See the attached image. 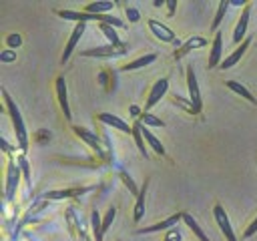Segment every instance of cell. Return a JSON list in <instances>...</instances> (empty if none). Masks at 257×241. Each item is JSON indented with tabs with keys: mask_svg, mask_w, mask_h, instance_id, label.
Returning <instances> with one entry per match:
<instances>
[{
	"mask_svg": "<svg viewBox=\"0 0 257 241\" xmlns=\"http://www.w3.org/2000/svg\"><path fill=\"white\" fill-rule=\"evenodd\" d=\"M2 96H4V104H6V110L12 118V125H14V135H16V141H18V147L20 151L24 153L28 149V133H26V127H24V120H22V114L18 110V106L14 104L12 96L8 94L6 88H2Z\"/></svg>",
	"mask_w": 257,
	"mask_h": 241,
	"instance_id": "cell-1",
	"label": "cell"
},
{
	"mask_svg": "<svg viewBox=\"0 0 257 241\" xmlns=\"http://www.w3.org/2000/svg\"><path fill=\"white\" fill-rule=\"evenodd\" d=\"M128 52V46L126 44H104V46H96V48H86L82 50L80 54L82 56H94V58H112V56H122Z\"/></svg>",
	"mask_w": 257,
	"mask_h": 241,
	"instance_id": "cell-2",
	"label": "cell"
},
{
	"mask_svg": "<svg viewBox=\"0 0 257 241\" xmlns=\"http://www.w3.org/2000/svg\"><path fill=\"white\" fill-rule=\"evenodd\" d=\"M20 175H22V171H20L18 163L16 161H8V165H6V201L14 199L16 189L20 185Z\"/></svg>",
	"mask_w": 257,
	"mask_h": 241,
	"instance_id": "cell-3",
	"label": "cell"
},
{
	"mask_svg": "<svg viewBox=\"0 0 257 241\" xmlns=\"http://www.w3.org/2000/svg\"><path fill=\"white\" fill-rule=\"evenodd\" d=\"M167 90H169V80L167 78H159V80H155V84L151 86V90H149V96H147V100H145V112H149L165 94H167Z\"/></svg>",
	"mask_w": 257,
	"mask_h": 241,
	"instance_id": "cell-4",
	"label": "cell"
},
{
	"mask_svg": "<svg viewBox=\"0 0 257 241\" xmlns=\"http://www.w3.org/2000/svg\"><path fill=\"white\" fill-rule=\"evenodd\" d=\"M213 215H215V221H217L221 233L225 235V239L227 241H239L237 235H235V231H233V227H231V221H229V217H227V213H225V209L221 205H215L213 207Z\"/></svg>",
	"mask_w": 257,
	"mask_h": 241,
	"instance_id": "cell-5",
	"label": "cell"
},
{
	"mask_svg": "<svg viewBox=\"0 0 257 241\" xmlns=\"http://www.w3.org/2000/svg\"><path fill=\"white\" fill-rule=\"evenodd\" d=\"M84 30H86V22H78V24H74V28H72V32H70V36H68V40H66L64 52H62V56H60V62H62V64H64V62L70 58V54L74 52V48H76L78 40L82 38Z\"/></svg>",
	"mask_w": 257,
	"mask_h": 241,
	"instance_id": "cell-6",
	"label": "cell"
},
{
	"mask_svg": "<svg viewBox=\"0 0 257 241\" xmlns=\"http://www.w3.org/2000/svg\"><path fill=\"white\" fill-rule=\"evenodd\" d=\"M187 86H189V100L193 102V106L199 112L203 108V102H201V90H199V84H197V76H195L193 66L187 68Z\"/></svg>",
	"mask_w": 257,
	"mask_h": 241,
	"instance_id": "cell-7",
	"label": "cell"
},
{
	"mask_svg": "<svg viewBox=\"0 0 257 241\" xmlns=\"http://www.w3.org/2000/svg\"><path fill=\"white\" fill-rule=\"evenodd\" d=\"M207 44H209V42H207V38H203V36H191L189 40H185V42H183V44H181V46L175 50V54H173V56H175L177 60H181V58H183L185 54H189L191 50L205 48Z\"/></svg>",
	"mask_w": 257,
	"mask_h": 241,
	"instance_id": "cell-8",
	"label": "cell"
},
{
	"mask_svg": "<svg viewBox=\"0 0 257 241\" xmlns=\"http://www.w3.org/2000/svg\"><path fill=\"white\" fill-rule=\"evenodd\" d=\"M96 118L100 120V123H104L106 127H112V129H116V131H120V133H133V125H126L120 116H116V114H110V112H98L96 114Z\"/></svg>",
	"mask_w": 257,
	"mask_h": 241,
	"instance_id": "cell-9",
	"label": "cell"
},
{
	"mask_svg": "<svg viewBox=\"0 0 257 241\" xmlns=\"http://www.w3.org/2000/svg\"><path fill=\"white\" fill-rule=\"evenodd\" d=\"M183 219V213H175V215H171V217H167V219H163V221H159V223H153V225H149V227H143V229H139L137 233H157V231H167V229H173V225H177L179 221Z\"/></svg>",
	"mask_w": 257,
	"mask_h": 241,
	"instance_id": "cell-10",
	"label": "cell"
},
{
	"mask_svg": "<svg viewBox=\"0 0 257 241\" xmlns=\"http://www.w3.org/2000/svg\"><path fill=\"white\" fill-rule=\"evenodd\" d=\"M149 28H151V32H153L159 40H163V42H177L175 32H173L169 26H165L163 22H159V20H149Z\"/></svg>",
	"mask_w": 257,
	"mask_h": 241,
	"instance_id": "cell-11",
	"label": "cell"
},
{
	"mask_svg": "<svg viewBox=\"0 0 257 241\" xmlns=\"http://www.w3.org/2000/svg\"><path fill=\"white\" fill-rule=\"evenodd\" d=\"M56 96H58V104L64 112V118L70 120V106H68V90H66V80L62 76L56 78Z\"/></svg>",
	"mask_w": 257,
	"mask_h": 241,
	"instance_id": "cell-12",
	"label": "cell"
},
{
	"mask_svg": "<svg viewBox=\"0 0 257 241\" xmlns=\"http://www.w3.org/2000/svg\"><path fill=\"white\" fill-rule=\"evenodd\" d=\"M221 54H223V34L215 32V38H213V44H211V54H209V68L221 66V62H223Z\"/></svg>",
	"mask_w": 257,
	"mask_h": 241,
	"instance_id": "cell-13",
	"label": "cell"
},
{
	"mask_svg": "<svg viewBox=\"0 0 257 241\" xmlns=\"http://www.w3.org/2000/svg\"><path fill=\"white\" fill-rule=\"evenodd\" d=\"M249 44H251V38H245V40H243V42H241V44H239V46H237V48H235V50H233L229 56H225V58H223L221 68H223V70H227V68H231L233 64H237V62L241 60V56L247 52Z\"/></svg>",
	"mask_w": 257,
	"mask_h": 241,
	"instance_id": "cell-14",
	"label": "cell"
},
{
	"mask_svg": "<svg viewBox=\"0 0 257 241\" xmlns=\"http://www.w3.org/2000/svg\"><path fill=\"white\" fill-rule=\"evenodd\" d=\"M72 131H74V135H76L78 139H82L92 151H96V155H102V147H100V141H98L96 135H92V133L86 131L84 127H72Z\"/></svg>",
	"mask_w": 257,
	"mask_h": 241,
	"instance_id": "cell-15",
	"label": "cell"
},
{
	"mask_svg": "<svg viewBox=\"0 0 257 241\" xmlns=\"http://www.w3.org/2000/svg\"><path fill=\"white\" fill-rule=\"evenodd\" d=\"M249 8H251V4L245 6V10L241 12V18L237 20V26H235V30H233V42H235V44H239V42L245 40L247 24H249Z\"/></svg>",
	"mask_w": 257,
	"mask_h": 241,
	"instance_id": "cell-16",
	"label": "cell"
},
{
	"mask_svg": "<svg viewBox=\"0 0 257 241\" xmlns=\"http://www.w3.org/2000/svg\"><path fill=\"white\" fill-rule=\"evenodd\" d=\"M147 187H149V179H145V183H143V187H141V191H139V195H137L135 207H133V219H135V223H139V221L143 219V215H145V197H147Z\"/></svg>",
	"mask_w": 257,
	"mask_h": 241,
	"instance_id": "cell-17",
	"label": "cell"
},
{
	"mask_svg": "<svg viewBox=\"0 0 257 241\" xmlns=\"http://www.w3.org/2000/svg\"><path fill=\"white\" fill-rule=\"evenodd\" d=\"M225 86H227V88H231L235 94L243 96L245 100H249L251 104H257V98H255V96L251 94V90H249L247 86H243L241 82H237V80H227V82H225Z\"/></svg>",
	"mask_w": 257,
	"mask_h": 241,
	"instance_id": "cell-18",
	"label": "cell"
},
{
	"mask_svg": "<svg viewBox=\"0 0 257 241\" xmlns=\"http://www.w3.org/2000/svg\"><path fill=\"white\" fill-rule=\"evenodd\" d=\"M133 139H135V145H137V149H139V153L147 159L149 157V153H147V145H145V137H143V125L137 120L135 125H133Z\"/></svg>",
	"mask_w": 257,
	"mask_h": 241,
	"instance_id": "cell-19",
	"label": "cell"
},
{
	"mask_svg": "<svg viewBox=\"0 0 257 241\" xmlns=\"http://www.w3.org/2000/svg\"><path fill=\"white\" fill-rule=\"evenodd\" d=\"M155 60H157V54H145V56H141V58H137V60H133V62H128V64H124V66H120V70H122V72L137 70V68H143V66H147V64H153Z\"/></svg>",
	"mask_w": 257,
	"mask_h": 241,
	"instance_id": "cell-20",
	"label": "cell"
},
{
	"mask_svg": "<svg viewBox=\"0 0 257 241\" xmlns=\"http://www.w3.org/2000/svg\"><path fill=\"white\" fill-rule=\"evenodd\" d=\"M183 221H185V225H187V227L193 231V235H195L199 241H209V237L205 235V231L201 229V225L197 223V219H193L189 213H183Z\"/></svg>",
	"mask_w": 257,
	"mask_h": 241,
	"instance_id": "cell-21",
	"label": "cell"
},
{
	"mask_svg": "<svg viewBox=\"0 0 257 241\" xmlns=\"http://www.w3.org/2000/svg\"><path fill=\"white\" fill-rule=\"evenodd\" d=\"M112 8H114V2H98L96 0V2L86 4L82 12H88V14H104V12L112 10Z\"/></svg>",
	"mask_w": 257,
	"mask_h": 241,
	"instance_id": "cell-22",
	"label": "cell"
},
{
	"mask_svg": "<svg viewBox=\"0 0 257 241\" xmlns=\"http://www.w3.org/2000/svg\"><path fill=\"white\" fill-rule=\"evenodd\" d=\"M143 137H145L147 145H149V147H151V149H153L157 155H161V157L165 155V147H163V143H161V141H159V139H157V137H155V135H153V133H151L147 127L143 129Z\"/></svg>",
	"mask_w": 257,
	"mask_h": 241,
	"instance_id": "cell-23",
	"label": "cell"
},
{
	"mask_svg": "<svg viewBox=\"0 0 257 241\" xmlns=\"http://www.w3.org/2000/svg\"><path fill=\"white\" fill-rule=\"evenodd\" d=\"M82 193H84V189H60V191H50L44 197L46 199H66V197H76Z\"/></svg>",
	"mask_w": 257,
	"mask_h": 241,
	"instance_id": "cell-24",
	"label": "cell"
},
{
	"mask_svg": "<svg viewBox=\"0 0 257 241\" xmlns=\"http://www.w3.org/2000/svg\"><path fill=\"white\" fill-rule=\"evenodd\" d=\"M90 225H92V233H94V241H102L104 233H102V219L96 211L90 213Z\"/></svg>",
	"mask_w": 257,
	"mask_h": 241,
	"instance_id": "cell-25",
	"label": "cell"
},
{
	"mask_svg": "<svg viewBox=\"0 0 257 241\" xmlns=\"http://www.w3.org/2000/svg\"><path fill=\"white\" fill-rule=\"evenodd\" d=\"M137 120H139L143 127H161V129L165 127V123H163L161 118H157L155 114H151V112H145V110H143V114H141Z\"/></svg>",
	"mask_w": 257,
	"mask_h": 241,
	"instance_id": "cell-26",
	"label": "cell"
},
{
	"mask_svg": "<svg viewBox=\"0 0 257 241\" xmlns=\"http://www.w3.org/2000/svg\"><path fill=\"white\" fill-rule=\"evenodd\" d=\"M227 8H229V2H219L217 14H215V18H213V22H211V30H213V32H219V24L223 22V16H225Z\"/></svg>",
	"mask_w": 257,
	"mask_h": 241,
	"instance_id": "cell-27",
	"label": "cell"
},
{
	"mask_svg": "<svg viewBox=\"0 0 257 241\" xmlns=\"http://www.w3.org/2000/svg\"><path fill=\"white\" fill-rule=\"evenodd\" d=\"M98 28H100V32L108 38V42H110V44H114V46L122 44V42L118 40V34L114 32V26H110V24H98Z\"/></svg>",
	"mask_w": 257,
	"mask_h": 241,
	"instance_id": "cell-28",
	"label": "cell"
},
{
	"mask_svg": "<svg viewBox=\"0 0 257 241\" xmlns=\"http://www.w3.org/2000/svg\"><path fill=\"white\" fill-rule=\"evenodd\" d=\"M16 163H18V167H20V171H22V177L26 179V185H28V187H32V177H30V167H28L26 157H24V155L16 157Z\"/></svg>",
	"mask_w": 257,
	"mask_h": 241,
	"instance_id": "cell-29",
	"label": "cell"
},
{
	"mask_svg": "<svg viewBox=\"0 0 257 241\" xmlns=\"http://www.w3.org/2000/svg\"><path fill=\"white\" fill-rule=\"evenodd\" d=\"M114 217H116V207H108L106 215L102 217V233H106V231L110 229V225H112Z\"/></svg>",
	"mask_w": 257,
	"mask_h": 241,
	"instance_id": "cell-30",
	"label": "cell"
},
{
	"mask_svg": "<svg viewBox=\"0 0 257 241\" xmlns=\"http://www.w3.org/2000/svg\"><path fill=\"white\" fill-rule=\"evenodd\" d=\"M120 179H122V183H124V185L128 187V191H131L133 195H139V191H141V189H139V187L135 185V181L131 179V175H128L126 171H120Z\"/></svg>",
	"mask_w": 257,
	"mask_h": 241,
	"instance_id": "cell-31",
	"label": "cell"
},
{
	"mask_svg": "<svg viewBox=\"0 0 257 241\" xmlns=\"http://www.w3.org/2000/svg\"><path fill=\"white\" fill-rule=\"evenodd\" d=\"M20 44H22V36H20V34H16V32H14V34H8V38H6V46H8L10 50H16Z\"/></svg>",
	"mask_w": 257,
	"mask_h": 241,
	"instance_id": "cell-32",
	"label": "cell"
},
{
	"mask_svg": "<svg viewBox=\"0 0 257 241\" xmlns=\"http://www.w3.org/2000/svg\"><path fill=\"white\" fill-rule=\"evenodd\" d=\"M34 141H36L38 145H44L46 141H50V133H48L46 129H40V131L34 135Z\"/></svg>",
	"mask_w": 257,
	"mask_h": 241,
	"instance_id": "cell-33",
	"label": "cell"
},
{
	"mask_svg": "<svg viewBox=\"0 0 257 241\" xmlns=\"http://www.w3.org/2000/svg\"><path fill=\"white\" fill-rule=\"evenodd\" d=\"M255 233H257V217H255V219L249 223V227L245 229V233H243V239H249V237H253Z\"/></svg>",
	"mask_w": 257,
	"mask_h": 241,
	"instance_id": "cell-34",
	"label": "cell"
},
{
	"mask_svg": "<svg viewBox=\"0 0 257 241\" xmlns=\"http://www.w3.org/2000/svg\"><path fill=\"white\" fill-rule=\"evenodd\" d=\"M173 102H175V104H181V106H183V108H187L189 112H197V108L193 106V102H187V100H183V98H179V96H175V98H173Z\"/></svg>",
	"mask_w": 257,
	"mask_h": 241,
	"instance_id": "cell-35",
	"label": "cell"
},
{
	"mask_svg": "<svg viewBox=\"0 0 257 241\" xmlns=\"http://www.w3.org/2000/svg\"><path fill=\"white\" fill-rule=\"evenodd\" d=\"M181 239H183V237H181V233H179L177 229H169L163 241H181Z\"/></svg>",
	"mask_w": 257,
	"mask_h": 241,
	"instance_id": "cell-36",
	"label": "cell"
},
{
	"mask_svg": "<svg viewBox=\"0 0 257 241\" xmlns=\"http://www.w3.org/2000/svg\"><path fill=\"white\" fill-rule=\"evenodd\" d=\"M14 58H16V52L10 50V48H6V50L0 54V60H2V62H12Z\"/></svg>",
	"mask_w": 257,
	"mask_h": 241,
	"instance_id": "cell-37",
	"label": "cell"
},
{
	"mask_svg": "<svg viewBox=\"0 0 257 241\" xmlns=\"http://www.w3.org/2000/svg\"><path fill=\"white\" fill-rule=\"evenodd\" d=\"M126 16H128L131 22H139V18H141L139 10H137V8H131V6H126Z\"/></svg>",
	"mask_w": 257,
	"mask_h": 241,
	"instance_id": "cell-38",
	"label": "cell"
},
{
	"mask_svg": "<svg viewBox=\"0 0 257 241\" xmlns=\"http://www.w3.org/2000/svg\"><path fill=\"white\" fill-rule=\"evenodd\" d=\"M175 6H177V2H169V4H167V16H173Z\"/></svg>",
	"mask_w": 257,
	"mask_h": 241,
	"instance_id": "cell-39",
	"label": "cell"
},
{
	"mask_svg": "<svg viewBox=\"0 0 257 241\" xmlns=\"http://www.w3.org/2000/svg\"><path fill=\"white\" fill-rule=\"evenodd\" d=\"M131 114H133V116H137V118H139V116H141V114H143V112H141V110H139V106H135V104H133V106H131Z\"/></svg>",
	"mask_w": 257,
	"mask_h": 241,
	"instance_id": "cell-40",
	"label": "cell"
},
{
	"mask_svg": "<svg viewBox=\"0 0 257 241\" xmlns=\"http://www.w3.org/2000/svg\"><path fill=\"white\" fill-rule=\"evenodd\" d=\"M155 6H157V8H161V6H165V2H163V0H157V2H155Z\"/></svg>",
	"mask_w": 257,
	"mask_h": 241,
	"instance_id": "cell-41",
	"label": "cell"
}]
</instances>
